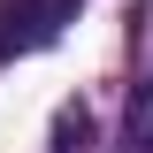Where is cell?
<instances>
[{
	"label": "cell",
	"mask_w": 153,
	"mask_h": 153,
	"mask_svg": "<svg viewBox=\"0 0 153 153\" xmlns=\"http://www.w3.org/2000/svg\"><path fill=\"white\" fill-rule=\"evenodd\" d=\"M61 8L69 0H0V61L23 54V46H46L61 31Z\"/></svg>",
	"instance_id": "1"
},
{
	"label": "cell",
	"mask_w": 153,
	"mask_h": 153,
	"mask_svg": "<svg viewBox=\"0 0 153 153\" xmlns=\"http://www.w3.org/2000/svg\"><path fill=\"white\" fill-rule=\"evenodd\" d=\"M130 146H138V153H153V76L130 92Z\"/></svg>",
	"instance_id": "2"
}]
</instances>
